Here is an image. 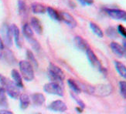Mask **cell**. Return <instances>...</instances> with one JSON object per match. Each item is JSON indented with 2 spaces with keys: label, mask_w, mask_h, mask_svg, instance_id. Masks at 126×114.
Masks as SVG:
<instances>
[{
  "label": "cell",
  "mask_w": 126,
  "mask_h": 114,
  "mask_svg": "<svg viewBox=\"0 0 126 114\" xmlns=\"http://www.w3.org/2000/svg\"><path fill=\"white\" fill-rule=\"evenodd\" d=\"M120 93L123 98L126 99V82L125 81H120L119 82Z\"/></svg>",
  "instance_id": "cell-28"
},
{
  "label": "cell",
  "mask_w": 126,
  "mask_h": 114,
  "mask_svg": "<svg viewBox=\"0 0 126 114\" xmlns=\"http://www.w3.org/2000/svg\"><path fill=\"white\" fill-rule=\"evenodd\" d=\"M10 26H11V29H12V31H13V36L14 38L16 45L18 48H21L22 47V39L20 36L19 29L18 28V26L15 24H13Z\"/></svg>",
  "instance_id": "cell-12"
},
{
  "label": "cell",
  "mask_w": 126,
  "mask_h": 114,
  "mask_svg": "<svg viewBox=\"0 0 126 114\" xmlns=\"http://www.w3.org/2000/svg\"><path fill=\"white\" fill-rule=\"evenodd\" d=\"M83 110H84V109H82V108H80V107H77V108H76V110L78 111V112H79V113H82Z\"/></svg>",
  "instance_id": "cell-36"
},
{
  "label": "cell",
  "mask_w": 126,
  "mask_h": 114,
  "mask_svg": "<svg viewBox=\"0 0 126 114\" xmlns=\"http://www.w3.org/2000/svg\"><path fill=\"white\" fill-rule=\"evenodd\" d=\"M48 75L52 82L59 84H61L65 79V74L63 70L53 63H50L48 66Z\"/></svg>",
  "instance_id": "cell-2"
},
{
  "label": "cell",
  "mask_w": 126,
  "mask_h": 114,
  "mask_svg": "<svg viewBox=\"0 0 126 114\" xmlns=\"http://www.w3.org/2000/svg\"><path fill=\"white\" fill-rule=\"evenodd\" d=\"M26 57L27 59H28V62L32 65V66H34L36 68H37L38 66V63L36 61V59L35 58V56H34V54L32 53V52L30 50H28L26 51Z\"/></svg>",
  "instance_id": "cell-25"
},
{
  "label": "cell",
  "mask_w": 126,
  "mask_h": 114,
  "mask_svg": "<svg viewBox=\"0 0 126 114\" xmlns=\"http://www.w3.org/2000/svg\"><path fill=\"white\" fill-rule=\"evenodd\" d=\"M37 114H40V113H37Z\"/></svg>",
  "instance_id": "cell-39"
},
{
  "label": "cell",
  "mask_w": 126,
  "mask_h": 114,
  "mask_svg": "<svg viewBox=\"0 0 126 114\" xmlns=\"http://www.w3.org/2000/svg\"><path fill=\"white\" fill-rule=\"evenodd\" d=\"M9 106L8 104V100L6 96H5V93H2L0 95V107L2 108H7Z\"/></svg>",
  "instance_id": "cell-29"
},
{
  "label": "cell",
  "mask_w": 126,
  "mask_h": 114,
  "mask_svg": "<svg viewBox=\"0 0 126 114\" xmlns=\"http://www.w3.org/2000/svg\"><path fill=\"white\" fill-rule=\"evenodd\" d=\"M78 2L82 5H84V1H83V0H78Z\"/></svg>",
  "instance_id": "cell-37"
},
{
  "label": "cell",
  "mask_w": 126,
  "mask_h": 114,
  "mask_svg": "<svg viewBox=\"0 0 126 114\" xmlns=\"http://www.w3.org/2000/svg\"><path fill=\"white\" fill-rule=\"evenodd\" d=\"M90 27H91L92 32H94V33L97 36H98L99 38H102L104 36V32H103L102 29L100 28V26L98 25H97L94 23H93V22H91V23H90Z\"/></svg>",
  "instance_id": "cell-22"
},
{
  "label": "cell",
  "mask_w": 126,
  "mask_h": 114,
  "mask_svg": "<svg viewBox=\"0 0 126 114\" xmlns=\"http://www.w3.org/2000/svg\"><path fill=\"white\" fill-rule=\"evenodd\" d=\"M71 96H72V98L76 101V102L79 105V106H80V108H82V109H84L85 104L84 103V102H83V101H82L80 99H79L78 96H75V95H74V94H73V93H71Z\"/></svg>",
  "instance_id": "cell-30"
},
{
  "label": "cell",
  "mask_w": 126,
  "mask_h": 114,
  "mask_svg": "<svg viewBox=\"0 0 126 114\" xmlns=\"http://www.w3.org/2000/svg\"><path fill=\"white\" fill-rule=\"evenodd\" d=\"M122 47H123V49L125 50V51L126 52V39H124L122 41Z\"/></svg>",
  "instance_id": "cell-35"
},
{
  "label": "cell",
  "mask_w": 126,
  "mask_h": 114,
  "mask_svg": "<svg viewBox=\"0 0 126 114\" xmlns=\"http://www.w3.org/2000/svg\"><path fill=\"white\" fill-rule=\"evenodd\" d=\"M47 13H48L49 16L55 21H61V15H60V13H58L57 11L53 9L51 6L47 7Z\"/></svg>",
  "instance_id": "cell-21"
},
{
  "label": "cell",
  "mask_w": 126,
  "mask_h": 114,
  "mask_svg": "<svg viewBox=\"0 0 126 114\" xmlns=\"http://www.w3.org/2000/svg\"><path fill=\"white\" fill-rule=\"evenodd\" d=\"M0 114H13V113L6 110H0Z\"/></svg>",
  "instance_id": "cell-33"
},
{
  "label": "cell",
  "mask_w": 126,
  "mask_h": 114,
  "mask_svg": "<svg viewBox=\"0 0 126 114\" xmlns=\"http://www.w3.org/2000/svg\"><path fill=\"white\" fill-rule=\"evenodd\" d=\"M83 1H84V3L85 5H92L93 3L94 2V0H83Z\"/></svg>",
  "instance_id": "cell-32"
},
{
  "label": "cell",
  "mask_w": 126,
  "mask_h": 114,
  "mask_svg": "<svg viewBox=\"0 0 126 114\" xmlns=\"http://www.w3.org/2000/svg\"><path fill=\"white\" fill-rule=\"evenodd\" d=\"M123 21H125V22H126V15H125V18L123 19Z\"/></svg>",
  "instance_id": "cell-38"
},
{
  "label": "cell",
  "mask_w": 126,
  "mask_h": 114,
  "mask_svg": "<svg viewBox=\"0 0 126 114\" xmlns=\"http://www.w3.org/2000/svg\"><path fill=\"white\" fill-rule=\"evenodd\" d=\"M11 76L14 80L15 84L18 86L19 88H23V78H22L20 73L16 69H13L11 72Z\"/></svg>",
  "instance_id": "cell-15"
},
{
  "label": "cell",
  "mask_w": 126,
  "mask_h": 114,
  "mask_svg": "<svg viewBox=\"0 0 126 114\" xmlns=\"http://www.w3.org/2000/svg\"><path fill=\"white\" fill-rule=\"evenodd\" d=\"M23 33L27 40H30L34 38V33L32 27L29 23H25L23 25Z\"/></svg>",
  "instance_id": "cell-16"
},
{
  "label": "cell",
  "mask_w": 126,
  "mask_h": 114,
  "mask_svg": "<svg viewBox=\"0 0 126 114\" xmlns=\"http://www.w3.org/2000/svg\"><path fill=\"white\" fill-rule=\"evenodd\" d=\"M105 13L113 19L123 20L126 15V11L119 9H111V8H104Z\"/></svg>",
  "instance_id": "cell-5"
},
{
  "label": "cell",
  "mask_w": 126,
  "mask_h": 114,
  "mask_svg": "<svg viewBox=\"0 0 126 114\" xmlns=\"http://www.w3.org/2000/svg\"><path fill=\"white\" fill-rule=\"evenodd\" d=\"M74 43H75V46H77V48L79 49V50L81 51L86 52L89 48H91L88 44V42H87L84 38H82L81 36H75Z\"/></svg>",
  "instance_id": "cell-10"
},
{
  "label": "cell",
  "mask_w": 126,
  "mask_h": 114,
  "mask_svg": "<svg viewBox=\"0 0 126 114\" xmlns=\"http://www.w3.org/2000/svg\"><path fill=\"white\" fill-rule=\"evenodd\" d=\"M114 66L118 74L124 79H126V66L125 65L119 61H114Z\"/></svg>",
  "instance_id": "cell-20"
},
{
  "label": "cell",
  "mask_w": 126,
  "mask_h": 114,
  "mask_svg": "<svg viewBox=\"0 0 126 114\" xmlns=\"http://www.w3.org/2000/svg\"><path fill=\"white\" fill-rule=\"evenodd\" d=\"M67 83H68V86H70V88L72 89L75 93L79 94L81 93V89L80 88L78 83H77L76 81H74L72 79H67Z\"/></svg>",
  "instance_id": "cell-24"
},
{
  "label": "cell",
  "mask_w": 126,
  "mask_h": 114,
  "mask_svg": "<svg viewBox=\"0 0 126 114\" xmlns=\"http://www.w3.org/2000/svg\"><path fill=\"white\" fill-rule=\"evenodd\" d=\"M30 103V99L28 95L21 94L19 96V106L22 110H26Z\"/></svg>",
  "instance_id": "cell-19"
},
{
  "label": "cell",
  "mask_w": 126,
  "mask_h": 114,
  "mask_svg": "<svg viewBox=\"0 0 126 114\" xmlns=\"http://www.w3.org/2000/svg\"><path fill=\"white\" fill-rule=\"evenodd\" d=\"M99 89H97L94 88V91H97L98 90V95H99L100 96H108L109 94L111 93V86L110 85H100L99 86Z\"/></svg>",
  "instance_id": "cell-17"
},
{
  "label": "cell",
  "mask_w": 126,
  "mask_h": 114,
  "mask_svg": "<svg viewBox=\"0 0 126 114\" xmlns=\"http://www.w3.org/2000/svg\"><path fill=\"white\" fill-rule=\"evenodd\" d=\"M110 47L111 49L112 52L115 54V55L118 57H126V52L123 49V47L118 44L116 42H112L110 44Z\"/></svg>",
  "instance_id": "cell-11"
},
{
  "label": "cell",
  "mask_w": 126,
  "mask_h": 114,
  "mask_svg": "<svg viewBox=\"0 0 126 114\" xmlns=\"http://www.w3.org/2000/svg\"><path fill=\"white\" fill-rule=\"evenodd\" d=\"M4 50V43H3L2 39H1V37H0V50Z\"/></svg>",
  "instance_id": "cell-34"
},
{
  "label": "cell",
  "mask_w": 126,
  "mask_h": 114,
  "mask_svg": "<svg viewBox=\"0 0 126 114\" xmlns=\"http://www.w3.org/2000/svg\"><path fill=\"white\" fill-rule=\"evenodd\" d=\"M48 109L53 112L63 113L67 110V106L62 100H55L48 106Z\"/></svg>",
  "instance_id": "cell-9"
},
{
  "label": "cell",
  "mask_w": 126,
  "mask_h": 114,
  "mask_svg": "<svg viewBox=\"0 0 126 114\" xmlns=\"http://www.w3.org/2000/svg\"><path fill=\"white\" fill-rule=\"evenodd\" d=\"M60 15H61V21H63L64 23L70 26V28L74 29L78 25V23H77L76 19L70 13L67 12H61L60 13Z\"/></svg>",
  "instance_id": "cell-8"
},
{
  "label": "cell",
  "mask_w": 126,
  "mask_h": 114,
  "mask_svg": "<svg viewBox=\"0 0 126 114\" xmlns=\"http://www.w3.org/2000/svg\"><path fill=\"white\" fill-rule=\"evenodd\" d=\"M31 10L34 14H43L47 12V7L40 2H33L31 5Z\"/></svg>",
  "instance_id": "cell-14"
},
{
  "label": "cell",
  "mask_w": 126,
  "mask_h": 114,
  "mask_svg": "<svg viewBox=\"0 0 126 114\" xmlns=\"http://www.w3.org/2000/svg\"><path fill=\"white\" fill-rule=\"evenodd\" d=\"M28 42H30V44L32 46V49H33L34 50H36V52H38V51H40V50L41 47H40V43H39V42H38V41L35 39V38H33V39H30V40H28Z\"/></svg>",
  "instance_id": "cell-27"
},
{
  "label": "cell",
  "mask_w": 126,
  "mask_h": 114,
  "mask_svg": "<svg viewBox=\"0 0 126 114\" xmlns=\"http://www.w3.org/2000/svg\"><path fill=\"white\" fill-rule=\"evenodd\" d=\"M43 90H44L47 93L57 95L59 96H63V89L62 88L61 84H59L57 83H49L43 86Z\"/></svg>",
  "instance_id": "cell-4"
},
{
  "label": "cell",
  "mask_w": 126,
  "mask_h": 114,
  "mask_svg": "<svg viewBox=\"0 0 126 114\" xmlns=\"http://www.w3.org/2000/svg\"><path fill=\"white\" fill-rule=\"evenodd\" d=\"M19 69L22 74L23 78L27 81V82H30V81L33 80L34 79V70L33 66L27 61V60H21L19 63Z\"/></svg>",
  "instance_id": "cell-3"
},
{
  "label": "cell",
  "mask_w": 126,
  "mask_h": 114,
  "mask_svg": "<svg viewBox=\"0 0 126 114\" xmlns=\"http://www.w3.org/2000/svg\"><path fill=\"white\" fill-rule=\"evenodd\" d=\"M2 36L3 38L4 42L8 46H11L13 43V31L11 29V26H8L6 25H4L2 27L1 29Z\"/></svg>",
  "instance_id": "cell-7"
},
{
  "label": "cell",
  "mask_w": 126,
  "mask_h": 114,
  "mask_svg": "<svg viewBox=\"0 0 126 114\" xmlns=\"http://www.w3.org/2000/svg\"><path fill=\"white\" fill-rule=\"evenodd\" d=\"M106 35L108 37L111 38V39H116V38H118V36L117 30L112 26L108 27V28L106 29Z\"/></svg>",
  "instance_id": "cell-26"
},
{
  "label": "cell",
  "mask_w": 126,
  "mask_h": 114,
  "mask_svg": "<svg viewBox=\"0 0 126 114\" xmlns=\"http://www.w3.org/2000/svg\"><path fill=\"white\" fill-rule=\"evenodd\" d=\"M86 54H87V59H88L90 63L91 64V66H94L96 69H97L99 71H101V69L103 68V66L101 65V63L100 62L99 59H98L97 56L94 52V51H93L91 48H89L88 50L86 51Z\"/></svg>",
  "instance_id": "cell-6"
},
{
  "label": "cell",
  "mask_w": 126,
  "mask_h": 114,
  "mask_svg": "<svg viewBox=\"0 0 126 114\" xmlns=\"http://www.w3.org/2000/svg\"><path fill=\"white\" fill-rule=\"evenodd\" d=\"M30 26L32 27V30H34L37 34L41 35L43 32V26L40 21L36 17L31 18L30 20Z\"/></svg>",
  "instance_id": "cell-13"
},
{
  "label": "cell",
  "mask_w": 126,
  "mask_h": 114,
  "mask_svg": "<svg viewBox=\"0 0 126 114\" xmlns=\"http://www.w3.org/2000/svg\"><path fill=\"white\" fill-rule=\"evenodd\" d=\"M118 32L119 34H121L126 39V28L122 25H118Z\"/></svg>",
  "instance_id": "cell-31"
},
{
  "label": "cell",
  "mask_w": 126,
  "mask_h": 114,
  "mask_svg": "<svg viewBox=\"0 0 126 114\" xmlns=\"http://www.w3.org/2000/svg\"><path fill=\"white\" fill-rule=\"evenodd\" d=\"M45 96L42 93H34L32 96V101L36 106H42L45 102Z\"/></svg>",
  "instance_id": "cell-18"
},
{
  "label": "cell",
  "mask_w": 126,
  "mask_h": 114,
  "mask_svg": "<svg viewBox=\"0 0 126 114\" xmlns=\"http://www.w3.org/2000/svg\"><path fill=\"white\" fill-rule=\"evenodd\" d=\"M18 11L21 16H25L27 14V6L24 0H18Z\"/></svg>",
  "instance_id": "cell-23"
},
{
  "label": "cell",
  "mask_w": 126,
  "mask_h": 114,
  "mask_svg": "<svg viewBox=\"0 0 126 114\" xmlns=\"http://www.w3.org/2000/svg\"><path fill=\"white\" fill-rule=\"evenodd\" d=\"M0 84L1 86L5 89L6 93L11 98L13 99H18L20 96V91L19 88L15 84L12 80L5 77L4 76L0 75Z\"/></svg>",
  "instance_id": "cell-1"
}]
</instances>
